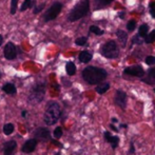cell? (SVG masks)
Here are the masks:
<instances>
[{
    "mask_svg": "<svg viewBox=\"0 0 155 155\" xmlns=\"http://www.w3.org/2000/svg\"><path fill=\"white\" fill-rule=\"evenodd\" d=\"M81 75H82L84 80L87 84H102V81L107 78L108 73H107L106 70L101 69V68L89 65V67L84 68Z\"/></svg>",
    "mask_w": 155,
    "mask_h": 155,
    "instance_id": "obj_1",
    "label": "cell"
},
{
    "mask_svg": "<svg viewBox=\"0 0 155 155\" xmlns=\"http://www.w3.org/2000/svg\"><path fill=\"white\" fill-rule=\"evenodd\" d=\"M60 116H61V108L59 104L56 101H50L45 107V116H43L45 124L48 126H53L57 123Z\"/></svg>",
    "mask_w": 155,
    "mask_h": 155,
    "instance_id": "obj_2",
    "label": "cell"
},
{
    "mask_svg": "<svg viewBox=\"0 0 155 155\" xmlns=\"http://www.w3.org/2000/svg\"><path fill=\"white\" fill-rule=\"evenodd\" d=\"M90 11V0H81L80 2H78L70 12L68 19L71 22L77 21L79 19H81L82 17H84Z\"/></svg>",
    "mask_w": 155,
    "mask_h": 155,
    "instance_id": "obj_3",
    "label": "cell"
},
{
    "mask_svg": "<svg viewBox=\"0 0 155 155\" xmlns=\"http://www.w3.org/2000/svg\"><path fill=\"white\" fill-rule=\"evenodd\" d=\"M100 54L108 59H115L119 56V48L114 40H109L101 47Z\"/></svg>",
    "mask_w": 155,
    "mask_h": 155,
    "instance_id": "obj_4",
    "label": "cell"
},
{
    "mask_svg": "<svg viewBox=\"0 0 155 155\" xmlns=\"http://www.w3.org/2000/svg\"><path fill=\"white\" fill-rule=\"evenodd\" d=\"M45 94V82H38L31 89L29 95V101L33 104H37L42 101Z\"/></svg>",
    "mask_w": 155,
    "mask_h": 155,
    "instance_id": "obj_5",
    "label": "cell"
},
{
    "mask_svg": "<svg viewBox=\"0 0 155 155\" xmlns=\"http://www.w3.org/2000/svg\"><path fill=\"white\" fill-rule=\"evenodd\" d=\"M61 10H62V3H60V2H55V3H53L49 8V10L45 13V15H43V20H45V22H49V21H52V20H54V19H56L58 15L60 14Z\"/></svg>",
    "mask_w": 155,
    "mask_h": 155,
    "instance_id": "obj_6",
    "label": "cell"
},
{
    "mask_svg": "<svg viewBox=\"0 0 155 155\" xmlns=\"http://www.w3.org/2000/svg\"><path fill=\"white\" fill-rule=\"evenodd\" d=\"M124 73L126 75H130V76H134V77H139L143 78L146 75V72L143 70V68L139 64H135V65H131L128 67L124 70Z\"/></svg>",
    "mask_w": 155,
    "mask_h": 155,
    "instance_id": "obj_7",
    "label": "cell"
},
{
    "mask_svg": "<svg viewBox=\"0 0 155 155\" xmlns=\"http://www.w3.org/2000/svg\"><path fill=\"white\" fill-rule=\"evenodd\" d=\"M114 104L120 109L124 110L127 108V104H128V95L126 94V92H124L123 90H117L115 93Z\"/></svg>",
    "mask_w": 155,
    "mask_h": 155,
    "instance_id": "obj_8",
    "label": "cell"
},
{
    "mask_svg": "<svg viewBox=\"0 0 155 155\" xmlns=\"http://www.w3.org/2000/svg\"><path fill=\"white\" fill-rule=\"evenodd\" d=\"M4 58L8 60H13L17 57V48L13 42H8L3 49Z\"/></svg>",
    "mask_w": 155,
    "mask_h": 155,
    "instance_id": "obj_9",
    "label": "cell"
},
{
    "mask_svg": "<svg viewBox=\"0 0 155 155\" xmlns=\"http://www.w3.org/2000/svg\"><path fill=\"white\" fill-rule=\"evenodd\" d=\"M104 140L111 145V148H112L113 150H115L118 147L120 139H119V137L117 136V135H111V133L109 132V131H106V132L104 133Z\"/></svg>",
    "mask_w": 155,
    "mask_h": 155,
    "instance_id": "obj_10",
    "label": "cell"
},
{
    "mask_svg": "<svg viewBox=\"0 0 155 155\" xmlns=\"http://www.w3.org/2000/svg\"><path fill=\"white\" fill-rule=\"evenodd\" d=\"M34 136L36 137V139H40V140H49L50 137H51V133H50L49 129L41 127V128L36 129Z\"/></svg>",
    "mask_w": 155,
    "mask_h": 155,
    "instance_id": "obj_11",
    "label": "cell"
},
{
    "mask_svg": "<svg viewBox=\"0 0 155 155\" xmlns=\"http://www.w3.org/2000/svg\"><path fill=\"white\" fill-rule=\"evenodd\" d=\"M37 143H38V141H37L36 138L29 139V140H27L23 143L21 150H22V152H25V153H32V152L36 149Z\"/></svg>",
    "mask_w": 155,
    "mask_h": 155,
    "instance_id": "obj_12",
    "label": "cell"
},
{
    "mask_svg": "<svg viewBox=\"0 0 155 155\" xmlns=\"http://www.w3.org/2000/svg\"><path fill=\"white\" fill-rule=\"evenodd\" d=\"M141 81L145 82L150 86H154L155 84V68H151V69L148 70L146 76H143L141 78Z\"/></svg>",
    "mask_w": 155,
    "mask_h": 155,
    "instance_id": "obj_13",
    "label": "cell"
},
{
    "mask_svg": "<svg viewBox=\"0 0 155 155\" xmlns=\"http://www.w3.org/2000/svg\"><path fill=\"white\" fill-rule=\"evenodd\" d=\"M17 148V143L15 140H10L4 145L3 153L4 155H14V152Z\"/></svg>",
    "mask_w": 155,
    "mask_h": 155,
    "instance_id": "obj_14",
    "label": "cell"
},
{
    "mask_svg": "<svg viewBox=\"0 0 155 155\" xmlns=\"http://www.w3.org/2000/svg\"><path fill=\"white\" fill-rule=\"evenodd\" d=\"M116 36L119 40V43L123 48L126 47L127 41H128V33L123 31V30H117L116 32Z\"/></svg>",
    "mask_w": 155,
    "mask_h": 155,
    "instance_id": "obj_15",
    "label": "cell"
},
{
    "mask_svg": "<svg viewBox=\"0 0 155 155\" xmlns=\"http://www.w3.org/2000/svg\"><path fill=\"white\" fill-rule=\"evenodd\" d=\"M2 91H3L4 93L8 94V95H15V94H16V92H17L15 84H11V82L3 84V87H2Z\"/></svg>",
    "mask_w": 155,
    "mask_h": 155,
    "instance_id": "obj_16",
    "label": "cell"
},
{
    "mask_svg": "<svg viewBox=\"0 0 155 155\" xmlns=\"http://www.w3.org/2000/svg\"><path fill=\"white\" fill-rule=\"evenodd\" d=\"M79 61L82 63H88L92 60V54L88 51H82L79 54Z\"/></svg>",
    "mask_w": 155,
    "mask_h": 155,
    "instance_id": "obj_17",
    "label": "cell"
},
{
    "mask_svg": "<svg viewBox=\"0 0 155 155\" xmlns=\"http://www.w3.org/2000/svg\"><path fill=\"white\" fill-rule=\"evenodd\" d=\"M35 3H36L35 0H25L20 8V12H25V11L29 10V8H34Z\"/></svg>",
    "mask_w": 155,
    "mask_h": 155,
    "instance_id": "obj_18",
    "label": "cell"
},
{
    "mask_svg": "<svg viewBox=\"0 0 155 155\" xmlns=\"http://www.w3.org/2000/svg\"><path fill=\"white\" fill-rule=\"evenodd\" d=\"M65 71H67V74L69 76H73L76 74V65L74 62L69 61L65 64Z\"/></svg>",
    "mask_w": 155,
    "mask_h": 155,
    "instance_id": "obj_19",
    "label": "cell"
},
{
    "mask_svg": "<svg viewBox=\"0 0 155 155\" xmlns=\"http://www.w3.org/2000/svg\"><path fill=\"white\" fill-rule=\"evenodd\" d=\"M109 89H110V84H108V82H102V84H98V86L96 87V92L98 94H100V95H102V94L106 93Z\"/></svg>",
    "mask_w": 155,
    "mask_h": 155,
    "instance_id": "obj_20",
    "label": "cell"
},
{
    "mask_svg": "<svg viewBox=\"0 0 155 155\" xmlns=\"http://www.w3.org/2000/svg\"><path fill=\"white\" fill-rule=\"evenodd\" d=\"M148 34H149V27H148V25H141L138 30V35L140 37L146 38L148 36Z\"/></svg>",
    "mask_w": 155,
    "mask_h": 155,
    "instance_id": "obj_21",
    "label": "cell"
},
{
    "mask_svg": "<svg viewBox=\"0 0 155 155\" xmlns=\"http://www.w3.org/2000/svg\"><path fill=\"white\" fill-rule=\"evenodd\" d=\"M113 0H95V6L96 8H102L106 5L110 4Z\"/></svg>",
    "mask_w": 155,
    "mask_h": 155,
    "instance_id": "obj_22",
    "label": "cell"
},
{
    "mask_svg": "<svg viewBox=\"0 0 155 155\" xmlns=\"http://www.w3.org/2000/svg\"><path fill=\"white\" fill-rule=\"evenodd\" d=\"M14 132V126L12 124H6L3 127V133L5 135H10Z\"/></svg>",
    "mask_w": 155,
    "mask_h": 155,
    "instance_id": "obj_23",
    "label": "cell"
},
{
    "mask_svg": "<svg viewBox=\"0 0 155 155\" xmlns=\"http://www.w3.org/2000/svg\"><path fill=\"white\" fill-rule=\"evenodd\" d=\"M90 32L93 33V34H95V35H97V36H101V35H104V33L101 29H99L97 25H91Z\"/></svg>",
    "mask_w": 155,
    "mask_h": 155,
    "instance_id": "obj_24",
    "label": "cell"
},
{
    "mask_svg": "<svg viewBox=\"0 0 155 155\" xmlns=\"http://www.w3.org/2000/svg\"><path fill=\"white\" fill-rule=\"evenodd\" d=\"M155 40V30H153L150 34H148V36L145 38L146 43H152Z\"/></svg>",
    "mask_w": 155,
    "mask_h": 155,
    "instance_id": "obj_25",
    "label": "cell"
},
{
    "mask_svg": "<svg viewBox=\"0 0 155 155\" xmlns=\"http://www.w3.org/2000/svg\"><path fill=\"white\" fill-rule=\"evenodd\" d=\"M19 0H11V14L15 15L17 11V5H18Z\"/></svg>",
    "mask_w": 155,
    "mask_h": 155,
    "instance_id": "obj_26",
    "label": "cell"
},
{
    "mask_svg": "<svg viewBox=\"0 0 155 155\" xmlns=\"http://www.w3.org/2000/svg\"><path fill=\"white\" fill-rule=\"evenodd\" d=\"M135 28H136V21L135 20H130L128 23H127V30H128L129 32L134 31Z\"/></svg>",
    "mask_w": 155,
    "mask_h": 155,
    "instance_id": "obj_27",
    "label": "cell"
},
{
    "mask_svg": "<svg viewBox=\"0 0 155 155\" xmlns=\"http://www.w3.org/2000/svg\"><path fill=\"white\" fill-rule=\"evenodd\" d=\"M45 3H41V4H39V5H35V8H33V13H34L35 15L39 14V13L45 8Z\"/></svg>",
    "mask_w": 155,
    "mask_h": 155,
    "instance_id": "obj_28",
    "label": "cell"
},
{
    "mask_svg": "<svg viewBox=\"0 0 155 155\" xmlns=\"http://www.w3.org/2000/svg\"><path fill=\"white\" fill-rule=\"evenodd\" d=\"M61 136H62V128L61 127H57V128L54 130V137H55L56 139H58Z\"/></svg>",
    "mask_w": 155,
    "mask_h": 155,
    "instance_id": "obj_29",
    "label": "cell"
},
{
    "mask_svg": "<svg viewBox=\"0 0 155 155\" xmlns=\"http://www.w3.org/2000/svg\"><path fill=\"white\" fill-rule=\"evenodd\" d=\"M87 37H79V38H77L76 39V41H75V43L77 45H80V47H82V45H84L87 43Z\"/></svg>",
    "mask_w": 155,
    "mask_h": 155,
    "instance_id": "obj_30",
    "label": "cell"
},
{
    "mask_svg": "<svg viewBox=\"0 0 155 155\" xmlns=\"http://www.w3.org/2000/svg\"><path fill=\"white\" fill-rule=\"evenodd\" d=\"M132 42L135 43V45H141L143 41L140 39V36H139V35H135V36L133 37V39H132Z\"/></svg>",
    "mask_w": 155,
    "mask_h": 155,
    "instance_id": "obj_31",
    "label": "cell"
},
{
    "mask_svg": "<svg viewBox=\"0 0 155 155\" xmlns=\"http://www.w3.org/2000/svg\"><path fill=\"white\" fill-rule=\"evenodd\" d=\"M146 63L149 65L155 64V57L154 56H148V57L146 58Z\"/></svg>",
    "mask_w": 155,
    "mask_h": 155,
    "instance_id": "obj_32",
    "label": "cell"
},
{
    "mask_svg": "<svg viewBox=\"0 0 155 155\" xmlns=\"http://www.w3.org/2000/svg\"><path fill=\"white\" fill-rule=\"evenodd\" d=\"M150 14L153 18H155V1H152L150 3Z\"/></svg>",
    "mask_w": 155,
    "mask_h": 155,
    "instance_id": "obj_33",
    "label": "cell"
},
{
    "mask_svg": "<svg viewBox=\"0 0 155 155\" xmlns=\"http://www.w3.org/2000/svg\"><path fill=\"white\" fill-rule=\"evenodd\" d=\"M128 154L129 155H134L135 154V147H134L133 141H131V143H130V149H129V151H128Z\"/></svg>",
    "mask_w": 155,
    "mask_h": 155,
    "instance_id": "obj_34",
    "label": "cell"
},
{
    "mask_svg": "<svg viewBox=\"0 0 155 155\" xmlns=\"http://www.w3.org/2000/svg\"><path fill=\"white\" fill-rule=\"evenodd\" d=\"M110 129H111L112 131H114L115 133H118V132H119V130H118V129H117L116 127H115L113 124H110Z\"/></svg>",
    "mask_w": 155,
    "mask_h": 155,
    "instance_id": "obj_35",
    "label": "cell"
},
{
    "mask_svg": "<svg viewBox=\"0 0 155 155\" xmlns=\"http://www.w3.org/2000/svg\"><path fill=\"white\" fill-rule=\"evenodd\" d=\"M52 143H55V145H57L58 147H60V148L62 147V146H61V143H58V141H56V140H52Z\"/></svg>",
    "mask_w": 155,
    "mask_h": 155,
    "instance_id": "obj_36",
    "label": "cell"
},
{
    "mask_svg": "<svg viewBox=\"0 0 155 155\" xmlns=\"http://www.w3.org/2000/svg\"><path fill=\"white\" fill-rule=\"evenodd\" d=\"M118 16H119V18L124 19V12H121V13H119V14H118Z\"/></svg>",
    "mask_w": 155,
    "mask_h": 155,
    "instance_id": "obj_37",
    "label": "cell"
},
{
    "mask_svg": "<svg viewBox=\"0 0 155 155\" xmlns=\"http://www.w3.org/2000/svg\"><path fill=\"white\" fill-rule=\"evenodd\" d=\"M111 121H112V124H116L117 121H118V119L115 118V117H113V118H111Z\"/></svg>",
    "mask_w": 155,
    "mask_h": 155,
    "instance_id": "obj_38",
    "label": "cell"
},
{
    "mask_svg": "<svg viewBox=\"0 0 155 155\" xmlns=\"http://www.w3.org/2000/svg\"><path fill=\"white\" fill-rule=\"evenodd\" d=\"M119 127H120V128H124V129L128 128V126H127V124H119Z\"/></svg>",
    "mask_w": 155,
    "mask_h": 155,
    "instance_id": "obj_39",
    "label": "cell"
},
{
    "mask_svg": "<svg viewBox=\"0 0 155 155\" xmlns=\"http://www.w3.org/2000/svg\"><path fill=\"white\" fill-rule=\"evenodd\" d=\"M25 115H27V111H22V112H21V116L25 117Z\"/></svg>",
    "mask_w": 155,
    "mask_h": 155,
    "instance_id": "obj_40",
    "label": "cell"
},
{
    "mask_svg": "<svg viewBox=\"0 0 155 155\" xmlns=\"http://www.w3.org/2000/svg\"><path fill=\"white\" fill-rule=\"evenodd\" d=\"M2 43H3V37H2L1 35H0V45H1Z\"/></svg>",
    "mask_w": 155,
    "mask_h": 155,
    "instance_id": "obj_41",
    "label": "cell"
},
{
    "mask_svg": "<svg viewBox=\"0 0 155 155\" xmlns=\"http://www.w3.org/2000/svg\"><path fill=\"white\" fill-rule=\"evenodd\" d=\"M55 155H60V153H56Z\"/></svg>",
    "mask_w": 155,
    "mask_h": 155,
    "instance_id": "obj_42",
    "label": "cell"
},
{
    "mask_svg": "<svg viewBox=\"0 0 155 155\" xmlns=\"http://www.w3.org/2000/svg\"><path fill=\"white\" fill-rule=\"evenodd\" d=\"M0 78H1V72H0Z\"/></svg>",
    "mask_w": 155,
    "mask_h": 155,
    "instance_id": "obj_43",
    "label": "cell"
}]
</instances>
